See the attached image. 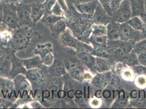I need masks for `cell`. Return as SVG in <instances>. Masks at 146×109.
<instances>
[{"instance_id":"1","label":"cell","mask_w":146,"mask_h":109,"mask_svg":"<svg viewBox=\"0 0 146 109\" xmlns=\"http://www.w3.org/2000/svg\"><path fill=\"white\" fill-rule=\"evenodd\" d=\"M33 32L30 27H21L14 31L9 44V50L17 52L27 48L31 42Z\"/></svg>"},{"instance_id":"2","label":"cell","mask_w":146,"mask_h":109,"mask_svg":"<svg viewBox=\"0 0 146 109\" xmlns=\"http://www.w3.org/2000/svg\"><path fill=\"white\" fill-rule=\"evenodd\" d=\"M14 83V91L16 98L19 100H27L30 98L32 86L24 74H20L13 79Z\"/></svg>"},{"instance_id":"3","label":"cell","mask_w":146,"mask_h":109,"mask_svg":"<svg viewBox=\"0 0 146 109\" xmlns=\"http://www.w3.org/2000/svg\"><path fill=\"white\" fill-rule=\"evenodd\" d=\"M3 5V23L6 25L12 30L14 31L22 27L19 21L17 12V7L2 4Z\"/></svg>"},{"instance_id":"4","label":"cell","mask_w":146,"mask_h":109,"mask_svg":"<svg viewBox=\"0 0 146 109\" xmlns=\"http://www.w3.org/2000/svg\"><path fill=\"white\" fill-rule=\"evenodd\" d=\"M33 54L39 55L43 65L46 67L51 66L54 61L52 44L51 43L37 44L34 49Z\"/></svg>"},{"instance_id":"5","label":"cell","mask_w":146,"mask_h":109,"mask_svg":"<svg viewBox=\"0 0 146 109\" xmlns=\"http://www.w3.org/2000/svg\"><path fill=\"white\" fill-rule=\"evenodd\" d=\"M132 17L130 0H123L121 5L112 12V21L122 24Z\"/></svg>"},{"instance_id":"6","label":"cell","mask_w":146,"mask_h":109,"mask_svg":"<svg viewBox=\"0 0 146 109\" xmlns=\"http://www.w3.org/2000/svg\"><path fill=\"white\" fill-rule=\"evenodd\" d=\"M19 21L22 27H31L36 24L31 17V4L21 3L17 8Z\"/></svg>"},{"instance_id":"7","label":"cell","mask_w":146,"mask_h":109,"mask_svg":"<svg viewBox=\"0 0 146 109\" xmlns=\"http://www.w3.org/2000/svg\"><path fill=\"white\" fill-rule=\"evenodd\" d=\"M25 75L30 81L31 85H33L35 87L42 86L45 84L47 80L46 73L42 68L27 70Z\"/></svg>"},{"instance_id":"8","label":"cell","mask_w":146,"mask_h":109,"mask_svg":"<svg viewBox=\"0 0 146 109\" xmlns=\"http://www.w3.org/2000/svg\"><path fill=\"white\" fill-rule=\"evenodd\" d=\"M142 37H143L141 32L133 29L126 23L121 24V39L125 41H134L136 42L143 39Z\"/></svg>"},{"instance_id":"9","label":"cell","mask_w":146,"mask_h":109,"mask_svg":"<svg viewBox=\"0 0 146 109\" xmlns=\"http://www.w3.org/2000/svg\"><path fill=\"white\" fill-rule=\"evenodd\" d=\"M64 64L66 71L73 78L79 81L83 80V76L85 72L82 67L80 66L77 62L68 60L64 62Z\"/></svg>"},{"instance_id":"10","label":"cell","mask_w":146,"mask_h":109,"mask_svg":"<svg viewBox=\"0 0 146 109\" xmlns=\"http://www.w3.org/2000/svg\"><path fill=\"white\" fill-rule=\"evenodd\" d=\"M15 52H11V67L9 71V78L13 79L18 75L20 74H25L26 69L25 68L21 60L18 58L15 55Z\"/></svg>"},{"instance_id":"11","label":"cell","mask_w":146,"mask_h":109,"mask_svg":"<svg viewBox=\"0 0 146 109\" xmlns=\"http://www.w3.org/2000/svg\"><path fill=\"white\" fill-rule=\"evenodd\" d=\"M13 32L4 23L0 24V50H9Z\"/></svg>"},{"instance_id":"12","label":"cell","mask_w":146,"mask_h":109,"mask_svg":"<svg viewBox=\"0 0 146 109\" xmlns=\"http://www.w3.org/2000/svg\"><path fill=\"white\" fill-rule=\"evenodd\" d=\"M93 20L95 24L106 26L112 21L111 17L105 11L103 7L100 4L98 5L93 15Z\"/></svg>"},{"instance_id":"13","label":"cell","mask_w":146,"mask_h":109,"mask_svg":"<svg viewBox=\"0 0 146 109\" xmlns=\"http://www.w3.org/2000/svg\"><path fill=\"white\" fill-rule=\"evenodd\" d=\"M0 93L6 99L12 97L14 91V83L13 79L0 76Z\"/></svg>"},{"instance_id":"14","label":"cell","mask_w":146,"mask_h":109,"mask_svg":"<svg viewBox=\"0 0 146 109\" xmlns=\"http://www.w3.org/2000/svg\"><path fill=\"white\" fill-rule=\"evenodd\" d=\"M121 24L112 21L106 25V36L108 40L116 41L120 39Z\"/></svg>"},{"instance_id":"15","label":"cell","mask_w":146,"mask_h":109,"mask_svg":"<svg viewBox=\"0 0 146 109\" xmlns=\"http://www.w3.org/2000/svg\"><path fill=\"white\" fill-rule=\"evenodd\" d=\"M99 4L98 0H93L91 1L79 4L76 5V8L77 11H78L81 14L93 17L94 12L98 5Z\"/></svg>"},{"instance_id":"16","label":"cell","mask_w":146,"mask_h":109,"mask_svg":"<svg viewBox=\"0 0 146 109\" xmlns=\"http://www.w3.org/2000/svg\"><path fill=\"white\" fill-rule=\"evenodd\" d=\"M45 12L46 11L43 3L35 2L31 3V17L36 24L42 20Z\"/></svg>"},{"instance_id":"17","label":"cell","mask_w":146,"mask_h":109,"mask_svg":"<svg viewBox=\"0 0 146 109\" xmlns=\"http://www.w3.org/2000/svg\"><path fill=\"white\" fill-rule=\"evenodd\" d=\"M49 69V73L53 77H60L66 74L64 62L59 59H54L53 63Z\"/></svg>"},{"instance_id":"18","label":"cell","mask_w":146,"mask_h":109,"mask_svg":"<svg viewBox=\"0 0 146 109\" xmlns=\"http://www.w3.org/2000/svg\"><path fill=\"white\" fill-rule=\"evenodd\" d=\"M59 39L64 46L74 49L75 50L76 49L78 44L79 42L67 29L61 35Z\"/></svg>"},{"instance_id":"19","label":"cell","mask_w":146,"mask_h":109,"mask_svg":"<svg viewBox=\"0 0 146 109\" xmlns=\"http://www.w3.org/2000/svg\"><path fill=\"white\" fill-rule=\"evenodd\" d=\"M77 56L80 61L91 70H95V58L93 54L88 53L77 52Z\"/></svg>"},{"instance_id":"20","label":"cell","mask_w":146,"mask_h":109,"mask_svg":"<svg viewBox=\"0 0 146 109\" xmlns=\"http://www.w3.org/2000/svg\"><path fill=\"white\" fill-rule=\"evenodd\" d=\"M51 36L56 38H59L61 35L67 30V24L64 19H62L55 24L49 27Z\"/></svg>"},{"instance_id":"21","label":"cell","mask_w":146,"mask_h":109,"mask_svg":"<svg viewBox=\"0 0 146 109\" xmlns=\"http://www.w3.org/2000/svg\"><path fill=\"white\" fill-rule=\"evenodd\" d=\"M108 39L106 35H105V36L92 35V36L90 38V41L94 47V49H96V50H102V49L106 48V47L108 46Z\"/></svg>"},{"instance_id":"22","label":"cell","mask_w":146,"mask_h":109,"mask_svg":"<svg viewBox=\"0 0 146 109\" xmlns=\"http://www.w3.org/2000/svg\"><path fill=\"white\" fill-rule=\"evenodd\" d=\"M21 61L26 70L36 68H42L43 64L39 55H36L31 58L21 60Z\"/></svg>"},{"instance_id":"23","label":"cell","mask_w":146,"mask_h":109,"mask_svg":"<svg viewBox=\"0 0 146 109\" xmlns=\"http://www.w3.org/2000/svg\"><path fill=\"white\" fill-rule=\"evenodd\" d=\"M7 50H0V74L5 73L11 64V53L9 54ZM12 52V51H11Z\"/></svg>"},{"instance_id":"24","label":"cell","mask_w":146,"mask_h":109,"mask_svg":"<svg viewBox=\"0 0 146 109\" xmlns=\"http://www.w3.org/2000/svg\"><path fill=\"white\" fill-rule=\"evenodd\" d=\"M132 17L139 16L145 13V0H130Z\"/></svg>"},{"instance_id":"25","label":"cell","mask_w":146,"mask_h":109,"mask_svg":"<svg viewBox=\"0 0 146 109\" xmlns=\"http://www.w3.org/2000/svg\"><path fill=\"white\" fill-rule=\"evenodd\" d=\"M62 19H65L64 17L57 16L51 13H45L41 21L49 28Z\"/></svg>"},{"instance_id":"26","label":"cell","mask_w":146,"mask_h":109,"mask_svg":"<svg viewBox=\"0 0 146 109\" xmlns=\"http://www.w3.org/2000/svg\"><path fill=\"white\" fill-rule=\"evenodd\" d=\"M109 63L106 60L99 57L95 58V71L98 73H103L108 71L110 69Z\"/></svg>"},{"instance_id":"27","label":"cell","mask_w":146,"mask_h":109,"mask_svg":"<svg viewBox=\"0 0 146 109\" xmlns=\"http://www.w3.org/2000/svg\"><path fill=\"white\" fill-rule=\"evenodd\" d=\"M125 23L136 30L139 31L141 32L143 31V22L142 19L139 16L132 17Z\"/></svg>"},{"instance_id":"28","label":"cell","mask_w":146,"mask_h":109,"mask_svg":"<svg viewBox=\"0 0 146 109\" xmlns=\"http://www.w3.org/2000/svg\"><path fill=\"white\" fill-rule=\"evenodd\" d=\"M137 55L146 52V38H143L135 43L132 50Z\"/></svg>"},{"instance_id":"29","label":"cell","mask_w":146,"mask_h":109,"mask_svg":"<svg viewBox=\"0 0 146 109\" xmlns=\"http://www.w3.org/2000/svg\"><path fill=\"white\" fill-rule=\"evenodd\" d=\"M124 61L127 64L131 67L139 64L138 61V55L133 50L129 54L125 56Z\"/></svg>"},{"instance_id":"30","label":"cell","mask_w":146,"mask_h":109,"mask_svg":"<svg viewBox=\"0 0 146 109\" xmlns=\"http://www.w3.org/2000/svg\"><path fill=\"white\" fill-rule=\"evenodd\" d=\"M92 83L96 87L102 88L106 84V80L103 74H102V73H100L93 78Z\"/></svg>"},{"instance_id":"31","label":"cell","mask_w":146,"mask_h":109,"mask_svg":"<svg viewBox=\"0 0 146 109\" xmlns=\"http://www.w3.org/2000/svg\"><path fill=\"white\" fill-rule=\"evenodd\" d=\"M92 35L105 36L106 35V26L102 25H94L92 26Z\"/></svg>"},{"instance_id":"32","label":"cell","mask_w":146,"mask_h":109,"mask_svg":"<svg viewBox=\"0 0 146 109\" xmlns=\"http://www.w3.org/2000/svg\"><path fill=\"white\" fill-rule=\"evenodd\" d=\"M126 103H127V100L125 99L124 92H123V93L122 94L121 92V93L119 94V97L116 100V102L114 103V104L113 105L112 108H123L124 106H125Z\"/></svg>"},{"instance_id":"33","label":"cell","mask_w":146,"mask_h":109,"mask_svg":"<svg viewBox=\"0 0 146 109\" xmlns=\"http://www.w3.org/2000/svg\"><path fill=\"white\" fill-rule=\"evenodd\" d=\"M51 13L55 15L60 16V17H64L65 13L63 8H62L61 5L58 3V1L56 2L54 6L52 8Z\"/></svg>"},{"instance_id":"34","label":"cell","mask_w":146,"mask_h":109,"mask_svg":"<svg viewBox=\"0 0 146 109\" xmlns=\"http://www.w3.org/2000/svg\"><path fill=\"white\" fill-rule=\"evenodd\" d=\"M100 4L103 7L105 11L109 15L110 17L112 16V11L110 7V3L111 0H98Z\"/></svg>"},{"instance_id":"35","label":"cell","mask_w":146,"mask_h":109,"mask_svg":"<svg viewBox=\"0 0 146 109\" xmlns=\"http://www.w3.org/2000/svg\"><path fill=\"white\" fill-rule=\"evenodd\" d=\"M133 71L139 75H146V67L141 64H137L132 67Z\"/></svg>"},{"instance_id":"36","label":"cell","mask_w":146,"mask_h":109,"mask_svg":"<svg viewBox=\"0 0 146 109\" xmlns=\"http://www.w3.org/2000/svg\"><path fill=\"white\" fill-rule=\"evenodd\" d=\"M57 1V0H45L43 5L46 11L45 13H51L52 8L54 6Z\"/></svg>"},{"instance_id":"37","label":"cell","mask_w":146,"mask_h":109,"mask_svg":"<svg viewBox=\"0 0 146 109\" xmlns=\"http://www.w3.org/2000/svg\"><path fill=\"white\" fill-rule=\"evenodd\" d=\"M136 84L141 88L146 87V75H142L139 76L136 80Z\"/></svg>"},{"instance_id":"38","label":"cell","mask_w":146,"mask_h":109,"mask_svg":"<svg viewBox=\"0 0 146 109\" xmlns=\"http://www.w3.org/2000/svg\"><path fill=\"white\" fill-rule=\"evenodd\" d=\"M13 103L6 98H0V109H8L12 106Z\"/></svg>"},{"instance_id":"39","label":"cell","mask_w":146,"mask_h":109,"mask_svg":"<svg viewBox=\"0 0 146 109\" xmlns=\"http://www.w3.org/2000/svg\"><path fill=\"white\" fill-rule=\"evenodd\" d=\"M24 0H1L2 4H6L18 7L23 3Z\"/></svg>"},{"instance_id":"40","label":"cell","mask_w":146,"mask_h":109,"mask_svg":"<svg viewBox=\"0 0 146 109\" xmlns=\"http://www.w3.org/2000/svg\"><path fill=\"white\" fill-rule=\"evenodd\" d=\"M123 0H111L110 3V7L112 12L117 9L121 5V3Z\"/></svg>"},{"instance_id":"41","label":"cell","mask_w":146,"mask_h":109,"mask_svg":"<svg viewBox=\"0 0 146 109\" xmlns=\"http://www.w3.org/2000/svg\"><path fill=\"white\" fill-rule=\"evenodd\" d=\"M140 18L142 19L143 22V30L142 32V37L145 38H146V13L143 14L142 15H140Z\"/></svg>"},{"instance_id":"42","label":"cell","mask_w":146,"mask_h":109,"mask_svg":"<svg viewBox=\"0 0 146 109\" xmlns=\"http://www.w3.org/2000/svg\"><path fill=\"white\" fill-rule=\"evenodd\" d=\"M138 61L140 64L146 67V52L138 55Z\"/></svg>"},{"instance_id":"43","label":"cell","mask_w":146,"mask_h":109,"mask_svg":"<svg viewBox=\"0 0 146 109\" xmlns=\"http://www.w3.org/2000/svg\"><path fill=\"white\" fill-rule=\"evenodd\" d=\"M133 72L128 69L125 70L123 73V78L125 80H131L133 78Z\"/></svg>"},{"instance_id":"44","label":"cell","mask_w":146,"mask_h":109,"mask_svg":"<svg viewBox=\"0 0 146 109\" xmlns=\"http://www.w3.org/2000/svg\"><path fill=\"white\" fill-rule=\"evenodd\" d=\"M99 101L97 98L93 99L92 100L91 102H90V104H91L92 106L93 107H97L100 104H99Z\"/></svg>"},{"instance_id":"45","label":"cell","mask_w":146,"mask_h":109,"mask_svg":"<svg viewBox=\"0 0 146 109\" xmlns=\"http://www.w3.org/2000/svg\"><path fill=\"white\" fill-rule=\"evenodd\" d=\"M71 1L73 2L74 3H75L76 5H79V4H82V3H86V2L91 1L93 0H71Z\"/></svg>"},{"instance_id":"46","label":"cell","mask_w":146,"mask_h":109,"mask_svg":"<svg viewBox=\"0 0 146 109\" xmlns=\"http://www.w3.org/2000/svg\"><path fill=\"white\" fill-rule=\"evenodd\" d=\"M102 95L105 98H109L110 97H111V91L109 90H105L104 91L103 93H102Z\"/></svg>"},{"instance_id":"47","label":"cell","mask_w":146,"mask_h":109,"mask_svg":"<svg viewBox=\"0 0 146 109\" xmlns=\"http://www.w3.org/2000/svg\"><path fill=\"white\" fill-rule=\"evenodd\" d=\"M3 22V5L0 3V24Z\"/></svg>"},{"instance_id":"48","label":"cell","mask_w":146,"mask_h":109,"mask_svg":"<svg viewBox=\"0 0 146 109\" xmlns=\"http://www.w3.org/2000/svg\"><path fill=\"white\" fill-rule=\"evenodd\" d=\"M92 78L91 75L90 74L88 73H84L83 76V80H90Z\"/></svg>"},{"instance_id":"49","label":"cell","mask_w":146,"mask_h":109,"mask_svg":"<svg viewBox=\"0 0 146 109\" xmlns=\"http://www.w3.org/2000/svg\"><path fill=\"white\" fill-rule=\"evenodd\" d=\"M137 95H138V93H137V91L136 90L133 91L131 93V96L133 98H136V97H137Z\"/></svg>"},{"instance_id":"50","label":"cell","mask_w":146,"mask_h":109,"mask_svg":"<svg viewBox=\"0 0 146 109\" xmlns=\"http://www.w3.org/2000/svg\"><path fill=\"white\" fill-rule=\"evenodd\" d=\"M102 93L101 90H98V91H96V96L98 98H99L102 97Z\"/></svg>"},{"instance_id":"51","label":"cell","mask_w":146,"mask_h":109,"mask_svg":"<svg viewBox=\"0 0 146 109\" xmlns=\"http://www.w3.org/2000/svg\"><path fill=\"white\" fill-rule=\"evenodd\" d=\"M75 94L76 95V97H78V98H80V97H81L82 96V92L81 91H80V90L76 91Z\"/></svg>"},{"instance_id":"52","label":"cell","mask_w":146,"mask_h":109,"mask_svg":"<svg viewBox=\"0 0 146 109\" xmlns=\"http://www.w3.org/2000/svg\"><path fill=\"white\" fill-rule=\"evenodd\" d=\"M145 11L146 14V0H145Z\"/></svg>"},{"instance_id":"53","label":"cell","mask_w":146,"mask_h":109,"mask_svg":"<svg viewBox=\"0 0 146 109\" xmlns=\"http://www.w3.org/2000/svg\"><path fill=\"white\" fill-rule=\"evenodd\" d=\"M0 3H1V4H2V3H1V0H0Z\"/></svg>"}]
</instances>
